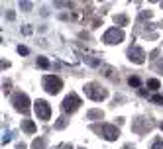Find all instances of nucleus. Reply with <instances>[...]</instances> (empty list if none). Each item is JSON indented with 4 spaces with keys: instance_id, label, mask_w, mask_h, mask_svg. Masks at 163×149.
Here are the masks:
<instances>
[{
    "instance_id": "obj_1",
    "label": "nucleus",
    "mask_w": 163,
    "mask_h": 149,
    "mask_svg": "<svg viewBox=\"0 0 163 149\" xmlns=\"http://www.w3.org/2000/svg\"><path fill=\"white\" fill-rule=\"evenodd\" d=\"M36 114L40 116L41 120H49L51 108L47 106V102H43V100H37V102H36Z\"/></svg>"
},
{
    "instance_id": "obj_2",
    "label": "nucleus",
    "mask_w": 163,
    "mask_h": 149,
    "mask_svg": "<svg viewBox=\"0 0 163 149\" xmlns=\"http://www.w3.org/2000/svg\"><path fill=\"white\" fill-rule=\"evenodd\" d=\"M45 87H47V92L55 94V92H59V88H61V81H59L57 77H45Z\"/></svg>"
},
{
    "instance_id": "obj_3",
    "label": "nucleus",
    "mask_w": 163,
    "mask_h": 149,
    "mask_svg": "<svg viewBox=\"0 0 163 149\" xmlns=\"http://www.w3.org/2000/svg\"><path fill=\"white\" fill-rule=\"evenodd\" d=\"M79 104H81V100L75 96V94H71V96L65 98V102H63V110H75Z\"/></svg>"
},
{
    "instance_id": "obj_4",
    "label": "nucleus",
    "mask_w": 163,
    "mask_h": 149,
    "mask_svg": "<svg viewBox=\"0 0 163 149\" xmlns=\"http://www.w3.org/2000/svg\"><path fill=\"white\" fill-rule=\"evenodd\" d=\"M120 39H122V31L120 30H110L104 35V41H108V43H118Z\"/></svg>"
},
{
    "instance_id": "obj_5",
    "label": "nucleus",
    "mask_w": 163,
    "mask_h": 149,
    "mask_svg": "<svg viewBox=\"0 0 163 149\" xmlns=\"http://www.w3.org/2000/svg\"><path fill=\"white\" fill-rule=\"evenodd\" d=\"M14 104H16L18 110H26L28 108V96H26V94H18V96L14 98Z\"/></svg>"
},
{
    "instance_id": "obj_6",
    "label": "nucleus",
    "mask_w": 163,
    "mask_h": 149,
    "mask_svg": "<svg viewBox=\"0 0 163 149\" xmlns=\"http://www.w3.org/2000/svg\"><path fill=\"white\" fill-rule=\"evenodd\" d=\"M104 131H106L108 139H116L118 137V130H114V127H110V126H104Z\"/></svg>"
},
{
    "instance_id": "obj_7",
    "label": "nucleus",
    "mask_w": 163,
    "mask_h": 149,
    "mask_svg": "<svg viewBox=\"0 0 163 149\" xmlns=\"http://www.w3.org/2000/svg\"><path fill=\"white\" fill-rule=\"evenodd\" d=\"M151 149H163V141H155V143H153V147H151Z\"/></svg>"
},
{
    "instance_id": "obj_8",
    "label": "nucleus",
    "mask_w": 163,
    "mask_h": 149,
    "mask_svg": "<svg viewBox=\"0 0 163 149\" xmlns=\"http://www.w3.org/2000/svg\"><path fill=\"white\" fill-rule=\"evenodd\" d=\"M130 84H134V87H138V84H140L138 77H132V79H130Z\"/></svg>"
},
{
    "instance_id": "obj_9",
    "label": "nucleus",
    "mask_w": 163,
    "mask_h": 149,
    "mask_svg": "<svg viewBox=\"0 0 163 149\" xmlns=\"http://www.w3.org/2000/svg\"><path fill=\"white\" fill-rule=\"evenodd\" d=\"M149 87L151 88H159V83H157V81H149Z\"/></svg>"
},
{
    "instance_id": "obj_10",
    "label": "nucleus",
    "mask_w": 163,
    "mask_h": 149,
    "mask_svg": "<svg viewBox=\"0 0 163 149\" xmlns=\"http://www.w3.org/2000/svg\"><path fill=\"white\" fill-rule=\"evenodd\" d=\"M40 65L41 67H47V65H49V61H47V59H40Z\"/></svg>"
}]
</instances>
